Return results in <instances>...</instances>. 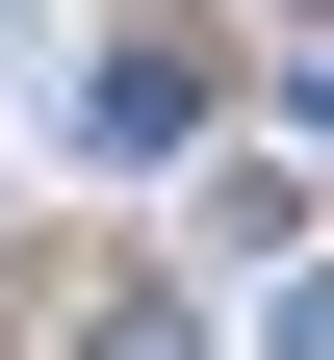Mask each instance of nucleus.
<instances>
[{
    "label": "nucleus",
    "mask_w": 334,
    "mask_h": 360,
    "mask_svg": "<svg viewBox=\"0 0 334 360\" xmlns=\"http://www.w3.org/2000/svg\"><path fill=\"white\" fill-rule=\"evenodd\" d=\"M283 360H334V257H309V283H283Z\"/></svg>",
    "instance_id": "obj_3"
},
{
    "label": "nucleus",
    "mask_w": 334,
    "mask_h": 360,
    "mask_svg": "<svg viewBox=\"0 0 334 360\" xmlns=\"http://www.w3.org/2000/svg\"><path fill=\"white\" fill-rule=\"evenodd\" d=\"M77 360H206V335H180L155 283H129V309H77Z\"/></svg>",
    "instance_id": "obj_2"
},
{
    "label": "nucleus",
    "mask_w": 334,
    "mask_h": 360,
    "mask_svg": "<svg viewBox=\"0 0 334 360\" xmlns=\"http://www.w3.org/2000/svg\"><path fill=\"white\" fill-rule=\"evenodd\" d=\"M77 103H103V155H180V129H206V52H180V26H103Z\"/></svg>",
    "instance_id": "obj_1"
}]
</instances>
